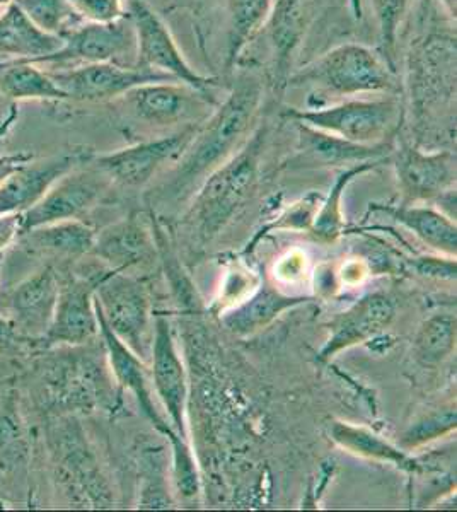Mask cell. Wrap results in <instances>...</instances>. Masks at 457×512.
Masks as SVG:
<instances>
[{
	"instance_id": "obj_1",
	"label": "cell",
	"mask_w": 457,
	"mask_h": 512,
	"mask_svg": "<svg viewBox=\"0 0 457 512\" xmlns=\"http://www.w3.org/2000/svg\"><path fill=\"white\" fill-rule=\"evenodd\" d=\"M400 70L403 128L423 149H452L456 142L457 38L452 19L437 0L410 11Z\"/></svg>"
},
{
	"instance_id": "obj_2",
	"label": "cell",
	"mask_w": 457,
	"mask_h": 512,
	"mask_svg": "<svg viewBox=\"0 0 457 512\" xmlns=\"http://www.w3.org/2000/svg\"><path fill=\"white\" fill-rule=\"evenodd\" d=\"M267 82L255 70H241L226 96L198 125L195 137L171 169L157 197L180 202L193 197L203 180L231 159L253 134Z\"/></svg>"
},
{
	"instance_id": "obj_3",
	"label": "cell",
	"mask_w": 457,
	"mask_h": 512,
	"mask_svg": "<svg viewBox=\"0 0 457 512\" xmlns=\"http://www.w3.org/2000/svg\"><path fill=\"white\" fill-rule=\"evenodd\" d=\"M309 89L321 96L316 105L328 98L340 101L364 96L401 94L400 72L384 60L376 48L362 43H342L319 57L294 69L285 89Z\"/></svg>"
},
{
	"instance_id": "obj_4",
	"label": "cell",
	"mask_w": 457,
	"mask_h": 512,
	"mask_svg": "<svg viewBox=\"0 0 457 512\" xmlns=\"http://www.w3.org/2000/svg\"><path fill=\"white\" fill-rule=\"evenodd\" d=\"M267 142V125H256L244 146L198 187L193 195L190 219L202 241L215 238L255 195Z\"/></svg>"
},
{
	"instance_id": "obj_5",
	"label": "cell",
	"mask_w": 457,
	"mask_h": 512,
	"mask_svg": "<svg viewBox=\"0 0 457 512\" xmlns=\"http://www.w3.org/2000/svg\"><path fill=\"white\" fill-rule=\"evenodd\" d=\"M282 117L301 122L355 144H381L396 137L403 128L401 94L340 99L319 106L285 108Z\"/></svg>"
},
{
	"instance_id": "obj_6",
	"label": "cell",
	"mask_w": 457,
	"mask_h": 512,
	"mask_svg": "<svg viewBox=\"0 0 457 512\" xmlns=\"http://www.w3.org/2000/svg\"><path fill=\"white\" fill-rule=\"evenodd\" d=\"M81 347H50L52 352L43 354L45 357L36 364L48 402L62 412L93 410L108 400L110 386L105 369Z\"/></svg>"
},
{
	"instance_id": "obj_7",
	"label": "cell",
	"mask_w": 457,
	"mask_h": 512,
	"mask_svg": "<svg viewBox=\"0 0 457 512\" xmlns=\"http://www.w3.org/2000/svg\"><path fill=\"white\" fill-rule=\"evenodd\" d=\"M125 6L134 24L137 69L171 77L203 93H214L220 88L219 79L203 76L191 67L168 24L147 0H125Z\"/></svg>"
},
{
	"instance_id": "obj_8",
	"label": "cell",
	"mask_w": 457,
	"mask_h": 512,
	"mask_svg": "<svg viewBox=\"0 0 457 512\" xmlns=\"http://www.w3.org/2000/svg\"><path fill=\"white\" fill-rule=\"evenodd\" d=\"M94 304L111 328V332L139 355L151 357L152 306L144 284L125 272L108 270L94 287Z\"/></svg>"
},
{
	"instance_id": "obj_9",
	"label": "cell",
	"mask_w": 457,
	"mask_h": 512,
	"mask_svg": "<svg viewBox=\"0 0 457 512\" xmlns=\"http://www.w3.org/2000/svg\"><path fill=\"white\" fill-rule=\"evenodd\" d=\"M55 477L70 501L82 507H111V494L76 420L58 419L48 434Z\"/></svg>"
},
{
	"instance_id": "obj_10",
	"label": "cell",
	"mask_w": 457,
	"mask_h": 512,
	"mask_svg": "<svg viewBox=\"0 0 457 512\" xmlns=\"http://www.w3.org/2000/svg\"><path fill=\"white\" fill-rule=\"evenodd\" d=\"M118 101L147 127L180 128L203 122L220 99L180 81H162L137 86Z\"/></svg>"
},
{
	"instance_id": "obj_11",
	"label": "cell",
	"mask_w": 457,
	"mask_h": 512,
	"mask_svg": "<svg viewBox=\"0 0 457 512\" xmlns=\"http://www.w3.org/2000/svg\"><path fill=\"white\" fill-rule=\"evenodd\" d=\"M389 163L396 171L403 204L432 202L456 188L457 158L454 149H423L406 137L401 128Z\"/></svg>"
},
{
	"instance_id": "obj_12",
	"label": "cell",
	"mask_w": 457,
	"mask_h": 512,
	"mask_svg": "<svg viewBox=\"0 0 457 512\" xmlns=\"http://www.w3.org/2000/svg\"><path fill=\"white\" fill-rule=\"evenodd\" d=\"M198 125L200 123H191L157 139L142 140L134 146L101 154L93 158L94 164L110 178L113 185L132 190L144 188L162 169L178 163L195 137Z\"/></svg>"
},
{
	"instance_id": "obj_13",
	"label": "cell",
	"mask_w": 457,
	"mask_h": 512,
	"mask_svg": "<svg viewBox=\"0 0 457 512\" xmlns=\"http://www.w3.org/2000/svg\"><path fill=\"white\" fill-rule=\"evenodd\" d=\"M113 183L93 159L77 166L48 190L38 204L19 214V234L55 222L81 219L110 193Z\"/></svg>"
},
{
	"instance_id": "obj_14",
	"label": "cell",
	"mask_w": 457,
	"mask_h": 512,
	"mask_svg": "<svg viewBox=\"0 0 457 512\" xmlns=\"http://www.w3.org/2000/svg\"><path fill=\"white\" fill-rule=\"evenodd\" d=\"M103 62L135 64V31L128 14L113 23L79 24L62 36V47L57 52L33 64L52 67L48 70H58Z\"/></svg>"
},
{
	"instance_id": "obj_15",
	"label": "cell",
	"mask_w": 457,
	"mask_h": 512,
	"mask_svg": "<svg viewBox=\"0 0 457 512\" xmlns=\"http://www.w3.org/2000/svg\"><path fill=\"white\" fill-rule=\"evenodd\" d=\"M328 0H275L261 33L270 50V84L275 93H284L287 79L296 69V60L307 36L318 23Z\"/></svg>"
},
{
	"instance_id": "obj_16",
	"label": "cell",
	"mask_w": 457,
	"mask_h": 512,
	"mask_svg": "<svg viewBox=\"0 0 457 512\" xmlns=\"http://www.w3.org/2000/svg\"><path fill=\"white\" fill-rule=\"evenodd\" d=\"M110 268H94L86 275L72 270L58 274L57 304L53 320L43 338V350L50 347L86 345L99 335L98 316L94 309V287Z\"/></svg>"
},
{
	"instance_id": "obj_17",
	"label": "cell",
	"mask_w": 457,
	"mask_h": 512,
	"mask_svg": "<svg viewBox=\"0 0 457 512\" xmlns=\"http://www.w3.org/2000/svg\"><path fill=\"white\" fill-rule=\"evenodd\" d=\"M62 89L67 101L76 103H105L147 84V82L174 81L171 77L145 72L135 65L103 64L76 65L67 69L48 70Z\"/></svg>"
},
{
	"instance_id": "obj_18",
	"label": "cell",
	"mask_w": 457,
	"mask_h": 512,
	"mask_svg": "<svg viewBox=\"0 0 457 512\" xmlns=\"http://www.w3.org/2000/svg\"><path fill=\"white\" fill-rule=\"evenodd\" d=\"M292 123L296 127L297 140L294 154L285 163V168L289 169H343L372 161H388L396 139L364 146L301 122Z\"/></svg>"
},
{
	"instance_id": "obj_19",
	"label": "cell",
	"mask_w": 457,
	"mask_h": 512,
	"mask_svg": "<svg viewBox=\"0 0 457 512\" xmlns=\"http://www.w3.org/2000/svg\"><path fill=\"white\" fill-rule=\"evenodd\" d=\"M58 287L60 279L57 268L48 263L21 280L4 296L2 315L40 349H43V338L53 320Z\"/></svg>"
},
{
	"instance_id": "obj_20",
	"label": "cell",
	"mask_w": 457,
	"mask_h": 512,
	"mask_svg": "<svg viewBox=\"0 0 457 512\" xmlns=\"http://www.w3.org/2000/svg\"><path fill=\"white\" fill-rule=\"evenodd\" d=\"M93 159L89 151H65L41 161H29L0 187V217L23 214L77 166Z\"/></svg>"
},
{
	"instance_id": "obj_21",
	"label": "cell",
	"mask_w": 457,
	"mask_h": 512,
	"mask_svg": "<svg viewBox=\"0 0 457 512\" xmlns=\"http://www.w3.org/2000/svg\"><path fill=\"white\" fill-rule=\"evenodd\" d=\"M152 386L168 414L174 432L188 441L186 431V373L174 344L173 330L166 318L157 316L152 335Z\"/></svg>"
},
{
	"instance_id": "obj_22",
	"label": "cell",
	"mask_w": 457,
	"mask_h": 512,
	"mask_svg": "<svg viewBox=\"0 0 457 512\" xmlns=\"http://www.w3.org/2000/svg\"><path fill=\"white\" fill-rule=\"evenodd\" d=\"M94 309H96V316H98L99 335L103 338L106 357L110 361L111 371H113L116 383L135 396V400L139 403L140 412L144 414L145 419L149 420L157 431L168 439L169 443H173L174 439H181L174 432L171 422H168L166 417L157 410L156 402L152 398L151 383L147 378L144 361L140 359L139 355L128 349L127 345L123 344L115 333L111 332L110 326L106 323L96 304H94Z\"/></svg>"
},
{
	"instance_id": "obj_23",
	"label": "cell",
	"mask_w": 457,
	"mask_h": 512,
	"mask_svg": "<svg viewBox=\"0 0 457 512\" xmlns=\"http://www.w3.org/2000/svg\"><path fill=\"white\" fill-rule=\"evenodd\" d=\"M396 309L388 296L374 292L359 299L330 323V338L319 352V359L330 361L342 350L365 344L384 332L394 320Z\"/></svg>"
},
{
	"instance_id": "obj_24",
	"label": "cell",
	"mask_w": 457,
	"mask_h": 512,
	"mask_svg": "<svg viewBox=\"0 0 457 512\" xmlns=\"http://www.w3.org/2000/svg\"><path fill=\"white\" fill-rule=\"evenodd\" d=\"M156 239L137 217H128L96 233L91 255L113 272H127L151 262Z\"/></svg>"
},
{
	"instance_id": "obj_25",
	"label": "cell",
	"mask_w": 457,
	"mask_h": 512,
	"mask_svg": "<svg viewBox=\"0 0 457 512\" xmlns=\"http://www.w3.org/2000/svg\"><path fill=\"white\" fill-rule=\"evenodd\" d=\"M29 255L52 260H81L91 255L96 231L79 219L35 227L18 236Z\"/></svg>"
},
{
	"instance_id": "obj_26",
	"label": "cell",
	"mask_w": 457,
	"mask_h": 512,
	"mask_svg": "<svg viewBox=\"0 0 457 512\" xmlns=\"http://www.w3.org/2000/svg\"><path fill=\"white\" fill-rule=\"evenodd\" d=\"M60 47L62 38L38 28L16 2L0 11V57L38 62Z\"/></svg>"
},
{
	"instance_id": "obj_27",
	"label": "cell",
	"mask_w": 457,
	"mask_h": 512,
	"mask_svg": "<svg viewBox=\"0 0 457 512\" xmlns=\"http://www.w3.org/2000/svg\"><path fill=\"white\" fill-rule=\"evenodd\" d=\"M275 0H224L226 6V70L236 72L246 48L260 35Z\"/></svg>"
},
{
	"instance_id": "obj_28",
	"label": "cell",
	"mask_w": 457,
	"mask_h": 512,
	"mask_svg": "<svg viewBox=\"0 0 457 512\" xmlns=\"http://www.w3.org/2000/svg\"><path fill=\"white\" fill-rule=\"evenodd\" d=\"M306 297H292L270 286H261L249 299L231 309L222 318L229 332L238 337H248L267 328L285 311L306 303Z\"/></svg>"
},
{
	"instance_id": "obj_29",
	"label": "cell",
	"mask_w": 457,
	"mask_h": 512,
	"mask_svg": "<svg viewBox=\"0 0 457 512\" xmlns=\"http://www.w3.org/2000/svg\"><path fill=\"white\" fill-rule=\"evenodd\" d=\"M330 436L336 446L365 460L389 463L408 473H417L420 470V463L413 460L410 454L401 448H396L386 439H382L379 434L362 425L335 422L331 425Z\"/></svg>"
},
{
	"instance_id": "obj_30",
	"label": "cell",
	"mask_w": 457,
	"mask_h": 512,
	"mask_svg": "<svg viewBox=\"0 0 457 512\" xmlns=\"http://www.w3.org/2000/svg\"><path fill=\"white\" fill-rule=\"evenodd\" d=\"M384 210L432 250L442 255L456 256V222L444 216L439 209L420 204H401L394 209Z\"/></svg>"
},
{
	"instance_id": "obj_31",
	"label": "cell",
	"mask_w": 457,
	"mask_h": 512,
	"mask_svg": "<svg viewBox=\"0 0 457 512\" xmlns=\"http://www.w3.org/2000/svg\"><path fill=\"white\" fill-rule=\"evenodd\" d=\"M0 96L12 101H67L52 74L26 60L0 62Z\"/></svg>"
},
{
	"instance_id": "obj_32",
	"label": "cell",
	"mask_w": 457,
	"mask_h": 512,
	"mask_svg": "<svg viewBox=\"0 0 457 512\" xmlns=\"http://www.w3.org/2000/svg\"><path fill=\"white\" fill-rule=\"evenodd\" d=\"M382 163H386V161L357 164V166L343 168L336 175L328 197L321 200L318 212H316L313 224H311V233H313L314 238L328 245V243H335L336 239L342 236L343 224H345L342 207L345 190H347L350 183H353L365 173H371L374 169L379 168Z\"/></svg>"
},
{
	"instance_id": "obj_33",
	"label": "cell",
	"mask_w": 457,
	"mask_h": 512,
	"mask_svg": "<svg viewBox=\"0 0 457 512\" xmlns=\"http://www.w3.org/2000/svg\"><path fill=\"white\" fill-rule=\"evenodd\" d=\"M376 21L377 52L394 70L400 72L401 33L415 0H369Z\"/></svg>"
},
{
	"instance_id": "obj_34",
	"label": "cell",
	"mask_w": 457,
	"mask_h": 512,
	"mask_svg": "<svg viewBox=\"0 0 457 512\" xmlns=\"http://www.w3.org/2000/svg\"><path fill=\"white\" fill-rule=\"evenodd\" d=\"M456 347V316L435 315L425 321L417 338L415 354L423 366H439Z\"/></svg>"
},
{
	"instance_id": "obj_35",
	"label": "cell",
	"mask_w": 457,
	"mask_h": 512,
	"mask_svg": "<svg viewBox=\"0 0 457 512\" xmlns=\"http://www.w3.org/2000/svg\"><path fill=\"white\" fill-rule=\"evenodd\" d=\"M33 23L50 35H67L82 23L69 0H14Z\"/></svg>"
},
{
	"instance_id": "obj_36",
	"label": "cell",
	"mask_w": 457,
	"mask_h": 512,
	"mask_svg": "<svg viewBox=\"0 0 457 512\" xmlns=\"http://www.w3.org/2000/svg\"><path fill=\"white\" fill-rule=\"evenodd\" d=\"M456 425L457 412L454 403L435 408L406 429L405 434L401 437V449L408 453L411 449L422 448V446L434 443L440 437L454 431Z\"/></svg>"
},
{
	"instance_id": "obj_37",
	"label": "cell",
	"mask_w": 457,
	"mask_h": 512,
	"mask_svg": "<svg viewBox=\"0 0 457 512\" xmlns=\"http://www.w3.org/2000/svg\"><path fill=\"white\" fill-rule=\"evenodd\" d=\"M142 490L139 507L142 509H166L171 507V499L164 490V461L162 451L147 453L142 458Z\"/></svg>"
},
{
	"instance_id": "obj_38",
	"label": "cell",
	"mask_w": 457,
	"mask_h": 512,
	"mask_svg": "<svg viewBox=\"0 0 457 512\" xmlns=\"http://www.w3.org/2000/svg\"><path fill=\"white\" fill-rule=\"evenodd\" d=\"M82 23H113L127 16L125 0H69Z\"/></svg>"
},
{
	"instance_id": "obj_39",
	"label": "cell",
	"mask_w": 457,
	"mask_h": 512,
	"mask_svg": "<svg viewBox=\"0 0 457 512\" xmlns=\"http://www.w3.org/2000/svg\"><path fill=\"white\" fill-rule=\"evenodd\" d=\"M33 349H40V347L21 335L18 328L12 325L6 316L0 315V361L23 357Z\"/></svg>"
},
{
	"instance_id": "obj_40",
	"label": "cell",
	"mask_w": 457,
	"mask_h": 512,
	"mask_svg": "<svg viewBox=\"0 0 457 512\" xmlns=\"http://www.w3.org/2000/svg\"><path fill=\"white\" fill-rule=\"evenodd\" d=\"M456 256L439 258V256H425L418 258L415 268L420 275L434 277V279L456 280Z\"/></svg>"
},
{
	"instance_id": "obj_41",
	"label": "cell",
	"mask_w": 457,
	"mask_h": 512,
	"mask_svg": "<svg viewBox=\"0 0 457 512\" xmlns=\"http://www.w3.org/2000/svg\"><path fill=\"white\" fill-rule=\"evenodd\" d=\"M35 156L29 152H19V154H6L0 156V187L11 178L21 166L33 161Z\"/></svg>"
},
{
	"instance_id": "obj_42",
	"label": "cell",
	"mask_w": 457,
	"mask_h": 512,
	"mask_svg": "<svg viewBox=\"0 0 457 512\" xmlns=\"http://www.w3.org/2000/svg\"><path fill=\"white\" fill-rule=\"evenodd\" d=\"M348 6H350L353 18L357 21L364 18V0H348Z\"/></svg>"
},
{
	"instance_id": "obj_43",
	"label": "cell",
	"mask_w": 457,
	"mask_h": 512,
	"mask_svg": "<svg viewBox=\"0 0 457 512\" xmlns=\"http://www.w3.org/2000/svg\"><path fill=\"white\" fill-rule=\"evenodd\" d=\"M12 2H14V0H0V9H4V7L9 6Z\"/></svg>"
},
{
	"instance_id": "obj_44",
	"label": "cell",
	"mask_w": 457,
	"mask_h": 512,
	"mask_svg": "<svg viewBox=\"0 0 457 512\" xmlns=\"http://www.w3.org/2000/svg\"><path fill=\"white\" fill-rule=\"evenodd\" d=\"M7 366V361H0V371H2V369H4V367Z\"/></svg>"
},
{
	"instance_id": "obj_45",
	"label": "cell",
	"mask_w": 457,
	"mask_h": 512,
	"mask_svg": "<svg viewBox=\"0 0 457 512\" xmlns=\"http://www.w3.org/2000/svg\"><path fill=\"white\" fill-rule=\"evenodd\" d=\"M0 265H2V251H0Z\"/></svg>"
},
{
	"instance_id": "obj_46",
	"label": "cell",
	"mask_w": 457,
	"mask_h": 512,
	"mask_svg": "<svg viewBox=\"0 0 457 512\" xmlns=\"http://www.w3.org/2000/svg\"><path fill=\"white\" fill-rule=\"evenodd\" d=\"M0 11H2V9H0Z\"/></svg>"
},
{
	"instance_id": "obj_47",
	"label": "cell",
	"mask_w": 457,
	"mask_h": 512,
	"mask_svg": "<svg viewBox=\"0 0 457 512\" xmlns=\"http://www.w3.org/2000/svg\"><path fill=\"white\" fill-rule=\"evenodd\" d=\"M0 495H2V494H0Z\"/></svg>"
}]
</instances>
